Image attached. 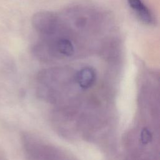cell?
Wrapping results in <instances>:
<instances>
[{
    "mask_svg": "<svg viewBox=\"0 0 160 160\" xmlns=\"http://www.w3.org/2000/svg\"><path fill=\"white\" fill-rule=\"evenodd\" d=\"M32 22L33 27L37 31L47 35L54 34L58 26L56 16L48 11L35 14L32 17Z\"/></svg>",
    "mask_w": 160,
    "mask_h": 160,
    "instance_id": "1",
    "label": "cell"
},
{
    "mask_svg": "<svg viewBox=\"0 0 160 160\" xmlns=\"http://www.w3.org/2000/svg\"><path fill=\"white\" fill-rule=\"evenodd\" d=\"M127 1L129 6L142 22L146 24H152L153 23V15L142 0H127Z\"/></svg>",
    "mask_w": 160,
    "mask_h": 160,
    "instance_id": "2",
    "label": "cell"
},
{
    "mask_svg": "<svg viewBox=\"0 0 160 160\" xmlns=\"http://www.w3.org/2000/svg\"><path fill=\"white\" fill-rule=\"evenodd\" d=\"M52 51L56 55L69 57L74 53V47L71 40L65 38H59L52 42Z\"/></svg>",
    "mask_w": 160,
    "mask_h": 160,
    "instance_id": "3",
    "label": "cell"
},
{
    "mask_svg": "<svg viewBox=\"0 0 160 160\" xmlns=\"http://www.w3.org/2000/svg\"><path fill=\"white\" fill-rule=\"evenodd\" d=\"M76 79L80 87L84 89L89 88L94 83L96 72L92 68H83L77 72Z\"/></svg>",
    "mask_w": 160,
    "mask_h": 160,
    "instance_id": "4",
    "label": "cell"
}]
</instances>
